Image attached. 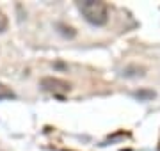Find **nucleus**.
Here are the masks:
<instances>
[{"instance_id":"nucleus-1","label":"nucleus","mask_w":160,"mask_h":151,"mask_svg":"<svg viewBox=\"0 0 160 151\" xmlns=\"http://www.w3.org/2000/svg\"><path fill=\"white\" fill-rule=\"evenodd\" d=\"M78 9L91 25L102 27V25H105L109 22L107 4H103L100 0H84V2H78Z\"/></svg>"},{"instance_id":"nucleus-2","label":"nucleus","mask_w":160,"mask_h":151,"mask_svg":"<svg viewBox=\"0 0 160 151\" xmlns=\"http://www.w3.org/2000/svg\"><path fill=\"white\" fill-rule=\"evenodd\" d=\"M41 87L48 91V93H53V94H62V93H68L71 85L68 82L61 80V78H53V76H46L41 80Z\"/></svg>"},{"instance_id":"nucleus-3","label":"nucleus","mask_w":160,"mask_h":151,"mask_svg":"<svg viewBox=\"0 0 160 151\" xmlns=\"http://www.w3.org/2000/svg\"><path fill=\"white\" fill-rule=\"evenodd\" d=\"M11 98H14V93L6 84H0V100H11Z\"/></svg>"},{"instance_id":"nucleus-4","label":"nucleus","mask_w":160,"mask_h":151,"mask_svg":"<svg viewBox=\"0 0 160 151\" xmlns=\"http://www.w3.org/2000/svg\"><path fill=\"white\" fill-rule=\"evenodd\" d=\"M7 25H9V22H7V16H6L2 11H0V34L7 30Z\"/></svg>"},{"instance_id":"nucleus-5","label":"nucleus","mask_w":160,"mask_h":151,"mask_svg":"<svg viewBox=\"0 0 160 151\" xmlns=\"http://www.w3.org/2000/svg\"><path fill=\"white\" fill-rule=\"evenodd\" d=\"M135 96H155L153 93H137Z\"/></svg>"}]
</instances>
